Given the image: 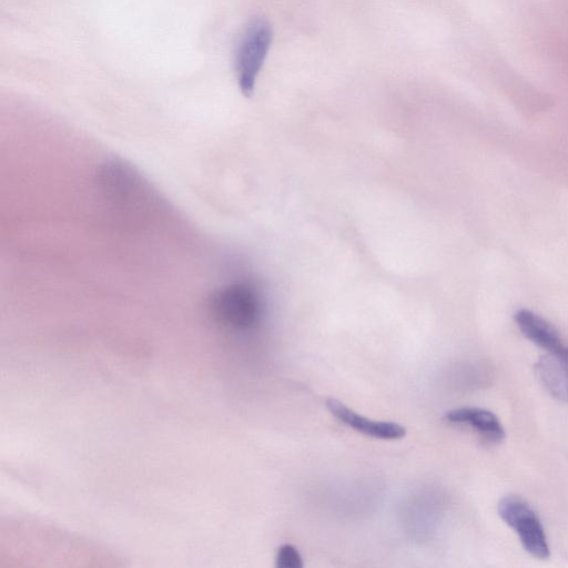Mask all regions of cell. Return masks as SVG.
Listing matches in <instances>:
<instances>
[{
  "label": "cell",
  "mask_w": 568,
  "mask_h": 568,
  "mask_svg": "<svg viewBox=\"0 0 568 568\" xmlns=\"http://www.w3.org/2000/svg\"><path fill=\"white\" fill-rule=\"evenodd\" d=\"M535 372L551 396L568 402V345L540 356L535 364Z\"/></svg>",
  "instance_id": "5"
},
{
  "label": "cell",
  "mask_w": 568,
  "mask_h": 568,
  "mask_svg": "<svg viewBox=\"0 0 568 568\" xmlns=\"http://www.w3.org/2000/svg\"><path fill=\"white\" fill-rule=\"evenodd\" d=\"M514 320L521 334L545 353L556 352L565 345L556 327L535 312L518 310Z\"/></svg>",
  "instance_id": "7"
},
{
  "label": "cell",
  "mask_w": 568,
  "mask_h": 568,
  "mask_svg": "<svg viewBox=\"0 0 568 568\" xmlns=\"http://www.w3.org/2000/svg\"><path fill=\"white\" fill-rule=\"evenodd\" d=\"M275 566L277 568H303L304 561L294 545L283 544L276 551Z\"/></svg>",
  "instance_id": "8"
},
{
  "label": "cell",
  "mask_w": 568,
  "mask_h": 568,
  "mask_svg": "<svg viewBox=\"0 0 568 568\" xmlns=\"http://www.w3.org/2000/svg\"><path fill=\"white\" fill-rule=\"evenodd\" d=\"M327 410L341 423L368 437L395 440L406 435V428L396 422L367 418L341 400L329 397L325 402Z\"/></svg>",
  "instance_id": "4"
},
{
  "label": "cell",
  "mask_w": 568,
  "mask_h": 568,
  "mask_svg": "<svg viewBox=\"0 0 568 568\" xmlns=\"http://www.w3.org/2000/svg\"><path fill=\"white\" fill-rule=\"evenodd\" d=\"M445 419L452 424L466 425L475 430L483 439L499 444L506 437V432L499 418L490 410L465 406L446 413Z\"/></svg>",
  "instance_id": "6"
},
{
  "label": "cell",
  "mask_w": 568,
  "mask_h": 568,
  "mask_svg": "<svg viewBox=\"0 0 568 568\" xmlns=\"http://www.w3.org/2000/svg\"><path fill=\"white\" fill-rule=\"evenodd\" d=\"M211 313L223 328L248 332L257 327L263 317V304L258 293L246 283L221 287L212 296Z\"/></svg>",
  "instance_id": "1"
},
{
  "label": "cell",
  "mask_w": 568,
  "mask_h": 568,
  "mask_svg": "<svg viewBox=\"0 0 568 568\" xmlns=\"http://www.w3.org/2000/svg\"><path fill=\"white\" fill-rule=\"evenodd\" d=\"M497 510L530 556L537 559L549 557L550 549L541 520L525 499L506 495L498 501Z\"/></svg>",
  "instance_id": "3"
},
{
  "label": "cell",
  "mask_w": 568,
  "mask_h": 568,
  "mask_svg": "<svg viewBox=\"0 0 568 568\" xmlns=\"http://www.w3.org/2000/svg\"><path fill=\"white\" fill-rule=\"evenodd\" d=\"M273 40L271 23L264 18L252 19L242 31L235 49V72L239 88L250 97Z\"/></svg>",
  "instance_id": "2"
}]
</instances>
